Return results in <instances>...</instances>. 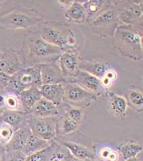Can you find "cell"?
Segmentation results:
<instances>
[{
  "mask_svg": "<svg viewBox=\"0 0 143 161\" xmlns=\"http://www.w3.org/2000/svg\"><path fill=\"white\" fill-rule=\"evenodd\" d=\"M17 51L19 59L25 68L56 61L64 52L29 30L24 35Z\"/></svg>",
  "mask_w": 143,
  "mask_h": 161,
  "instance_id": "1",
  "label": "cell"
},
{
  "mask_svg": "<svg viewBox=\"0 0 143 161\" xmlns=\"http://www.w3.org/2000/svg\"><path fill=\"white\" fill-rule=\"evenodd\" d=\"M143 28L120 25L112 38V45L121 55L134 61L143 60Z\"/></svg>",
  "mask_w": 143,
  "mask_h": 161,
  "instance_id": "2",
  "label": "cell"
},
{
  "mask_svg": "<svg viewBox=\"0 0 143 161\" xmlns=\"http://www.w3.org/2000/svg\"><path fill=\"white\" fill-rule=\"evenodd\" d=\"M29 30L35 32L44 40L66 51L77 49V37L69 25L63 22L43 21Z\"/></svg>",
  "mask_w": 143,
  "mask_h": 161,
  "instance_id": "3",
  "label": "cell"
},
{
  "mask_svg": "<svg viewBox=\"0 0 143 161\" xmlns=\"http://www.w3.org/2000/svg\"><path fill=\"white\" fill-rule=\"evenodd\" d=\"M46 17L36 9L24 8L19 4L6 15L0 17V29H31Z\"/></svg>",
  "mask_w": 143,
  "mask_h": 161,
  "instance_id": "4",
  "label": "cell"
},
{
  "mask_svg": "<svg viewBox=\"0 0 143 161\" xmlns=\"http://www.w3.org/2000/svg\"><path fill=\"white\" fill-rule=\"evenodd\" d=\"M56 142L68 149L72 155L82 161H95V147L89 137L78 131L64 137H56Z\"/></svg>",
  "mask_w": 143,
  "mask_h": 161,
  "instance_id": "5",
  "label": "cell"
},
{
  "mask_svg": "<svg viewBox=\"0 0 143 161\" xmlns=\"http://www.w3.org/2000/svg\"><path fill=\"white\" fill-rule=\"evenodd\" d=\"M120 25L143 28V1H112Z\"/></svg>",
  "mask_w": 143,
  "mask_h": 161,
  "instance_id": "6",
  "label": "cell"
},
{
  "mask_svg": "<svg viewBox=\"0 0 143 161\" xmlns=\"http://www.w3.org/2000/svg\"><path fill=\"white\" fill-rule=\"evenodd\" d=\"M88 25L93 33L100 38L112 39L113 37L117 28L120 25V22L112 1L110 6Z\"/></svg>",
  "mask_w": 143,
  "mask_h": 161,
  "instance_id": "7",
  "label": "cell"
},
{
  "mask_svg": "<svg viewBox=\"0 0 143 161\" xmlns=\"http://www.w3.org/2000/svg\"><path fill=\"white\" fill-rule=\"evenodd\" d=\"M41 65L24 68L11 76L7 89L18 94L31 87H36L40 89L42 86Z\"/></svg>",
  "mask_w": 143,
  "mask_h": 161,
  "instance_id": "8",
  "label": "cell"
},
{
  "mask_svg": "<svg viewBox=\"0 0 143 161\" xmlns=\"http://www.w3.org/2000/svg\"><path fill=\"white\" fill-rule=\"evenodd\" d=\"M63 89V104L86 108L99 97L87 92L72 82L61 83Z\"/></svg>",
  "mask_w": 143,
  "mask_h": 161,
  "instance_id": "9",
  "label": "cell"
},
{
  "mask_svg": "<svg viewBox=\"0 0 143 161\" xmlns=\"http://www.w3.org/2000/svg\"><path fill=\"white\" fill-rule=\"evenodd\" d=\"M57 116L54 117H34L29 114L28 125L32 134L46 141H54L56 137Z\"/></svg>",
  "mask_w": 143,
  "mask_h": 161,
  "instance_id": "10",
  "label": "cell"
},
{
  "mask_svg": "<svg viewBox=\"0 0 143 161\" xmlns=\"http://www.w3.org/2000/svg\"><path fill=\"white\" fill-rule=\"evenodd\" d=\"M81 58L77 49L72 48L64 52L58 60L61 69L66 82H72L80 71L79 64Z\"/></svg>",
  "mask_w": 143,
  "mask_h": 161,
  "instance_id": "11",
  "label": "cell"
},
{
  "mask_svg": "<svg viewBox=\"0 0 143 161\" xmlns=\"http://www.w3.org/2000/svg\"><path fill=\"white\" fill-rule=\"evenodd\" d=\"M25 68L18 55V51L10 46L0 48V71L13 76Z\"/></svg>",
  "mask_w": 143,
  "mask_h": 161,
  "instance_id": "12",
  "label": "cell"
},
{
  "mask_svg": "<svg viewBox=\"0 0 143 161\" xmlns=\"http://www.w3.org/2000/svg\"><path fill=\"white\" fill-rule=\"evenodd\" d=\"M72 82L99 98L100 96L106 97L109 92V89L103 87L100 79L85 71L80 70L75 77H73Z\"/></svg>",
  "mask_w": 143,
  "mask_h": 161,
  "instance_id": "13",
  "label": "cell"
},
{
  "mask_svg": "<svg viewBox=\"0 0 143 161\" xmlns=\"http://www.w3.org/2000/svg\"><path fill=\"white\" fill-rule=\"evenodd\" d=\"M40 75L42 85L61 84L66 82L58 61L41 64Z\"/></svg>",
  "mask_w": 143,
  "mask_h": 161,
  "instance_id": "14",
  "label": "cell"
},
{
  "mask_svg": "<svg viewBox=\"0 0 143 161\" xmlns=\"http://www.w3.org/2000/svg\"><path fill=\"white\" fill-rule=\"evenodd\" d=\"M111 68L107 61L100 58L81 59L79 69L93 75L98 79H101L108 70Z\"/></svg>",
  "mask_w": 143,
  "mask_h": 161,
  "instance_id": "15",
  "label": "cell"
},
{
  "mask_svg": "<svg viewBox=\"0 0 143 161\" xmlns=\"http://www.w3.org/2000/svg\"><path fill=\"white\" fill-rule=\"evenodd\" d=\"M108 112L118 119L124 120L127 116L128 105L124 97L109 91L106 96Z\"/></svg>",
  "mask_w": 143,
  "mask_h": 161,
  "instance_id": "16",
  "label": "cell"
},
{
  "mask_svg": "<svg viewBox=\"0 0 143 161\" xmlns=\"http://www.w3.org/2000/svg\"><path fill=\"white\" fill-rule=\"evenodd\" d=\"M29 114L23 111H10L4 108L0 120L9 125L14 131L28 126Z\"/></svg>",
  "mask_w": 143,
  "mask_h": 161,
  "instance_id": "17",
  "label": "cell"
},
{
  "mask_svg": "<svg viewBox=\"0 0 143 161\" xmlns=\"http://www.w3.org/2000/svg\"><path fill=\"white\" fill-rule=\"evenodd\" d=\"M123 94L128 107L137 112H143V90L141 86L131 84L124 89Z\"/></svg>",
  "mask_w": 143,
  "mask_h": 161,
  "instance_id": "18",
  "label": "cell"
},
{
  "mask_svg": "<svg viewBox=\"0 0 143 161\" xmlns=\"http://www.w3.org/2000/svg\"><path fill=\"white\" fill-rule=\"evenodd\" d=\"M29 114L34 117L44 118L56 117L59 111L53 103L42 96L33 106Z\"/></svg>",
  "mask_w": 143,
  "mask_h": 161,
  "instance_id": "19",
  "label": "cell"
},
{
  "mask_svg": "<svg viewBox=\"0 0 143 161\" xmlns=\"http://www.w3.org/2000/svg\"><path fill=\"white\" fill-rule=\"evenodd\" d=\"M112 1L108 0H88L84 1L86 24L88 25L110 6Z\"/></svg>",
  "mask_w": 143,
  "mask_h": 161,
  "instance_id": "20",
  "label": "cell"
},
{
  "mask_svg": "<svg viewBox=\"0 0 143 161\" xmlns=\"http://www.w3.org/2000/svg\"><path fill=\"white\" fill-rule=\"evenodd\" d=\"M31 135V130L29 125L16 130L9 142L4 146L6 151H22L26 143Z\"/></svg>",
  "mask_w": 143,
  "mask_h": 161,
  "instance_id": "21",
  "label": "cell"
},
{
  "mask_svg": "<svg viewBox=\"0 0 143 161\" xmlns=\"http://www.w3.org/2000/svg\"><path fill=\"white\" fill-rule=\"evenodd\" d=\"M64 16L70 23L86 24V14L84 1H73L70 7L66 10Z\"/></svg>",
  "mask_w": 143,
  "mask_h": 161,
  "instance_id": "22",
  "label": "cell"
},
{
  "mask_svg": "<svg viewBox=\"0 0 143 161\" xmlns=\"http://www.w3.org/2000/svg\"><path fill=\"white\" fill-rule=\"evenodd\" d=\"M40 90L42 97L53 103L57 108L62 105L63 89L61 83L42 85Z\"/></svg>",
  "mask_w": 143,
  "mask_h": 161,
  "instance_id": "23",
  "label": "cell"
},
{
  "mask_svg": "<svg viewBox=\"0 0 143 161\" xmlns=\"http://www.w3.org/2000/svg\"><path fill=\"white\" fill-rule=\"evenodd\" d=\"M79 125L64 114H59L56 120V137L69 136L78 131Z\"/></svg>",
  "mask_w": 143,
  "mask_h": 161,
  "instance_id": "24",
  "label": "cell"
},
{
  "mask_svg": "<svg viewBox=\"0 0 143 161\" xmlns=\"http://www.w3.org/2000/svg\"><path fill=\"white\" fill-rule=\"evenodd\" d=\"M19 97L24 111L29 114L33 106L42 95L39 89L31 87L20 92Z\"/></svg>",
  "mask_w": 143,
  "mask_h": 161,
  "instance_id": "25",
  "label": "cell"
},
{
  "mask_svg": "<svg viewBox=\"0 0 143 161\" xmlns=\"http://www.w3.org/2000/svg\"><path fill=\"white\" fill-rule=\"evenodd\" d=\"M59 114H64L81 126L84 123L87 117L86 108L63 104L58 108Z\"/></svg>",
  "mask_w": 143,
  "mask_h": 161,
  "instance_id": "26",
  "label": "cell"
},
{
  "mask_svg": "<svg viewBox=\"0 0 143 161\" xmlns=\"http://www.w3.org/2000/svg\"><path fill=\"white\" fill-rule=\"evenodd\" d=\"M119 152L123 159L135 158L142 153L143 147L141 143L134 140H129L121 143L117 146Z\"/></svg>",
  "mask_w": 143,
  "mask_h": 161,
  "instance_id": "27",
  "label": "cell"
},
{
  "mask_svg": "<svg viewBox=\"0 0 143 161\" xmlns=\"http://www.w3.org/2000/svg\"><path fill=\"white\" fill-rule=\"evenodd\" d=\"M53 141H46L32 134L23 149L22 152L25 155L29 156L32 154L44 150L51 145Z\"/></svg>",
  "mask_w": 143,
  "mask_h": 161,
  "instance_id": "28",
  "label": "cell"
},
{
  "mask_svg": "<svg viewBox=\"0 0 143 161\" xmlns=\"http://www.w3.org/2000/svg\"><path fill=\"white\" fill-rule=\"evenodd\" d=\"M18 93L6 89L4 96V108L10 111H23Z\"/></svg>",
  "mask_w": 143,
  "mask_h": 161,
  "instance_id": "29",
  "label": "cell"
},
{
  "mask_svg": "<svg viewBox=\"0 0 143 161\" xmlns=\"http://www.w3.org/2000/svg\"><path fill=\"white\" fill-rule=\"evenodd\" d=\"M57 143L54 140L51 145L44 150L27 156L25 161H49L51 155L56 148Z\"/></svg>",
  "mask_w": 143,
  "mask_h": 161,
  "instance_id": "30",
  "label": "cell"
},
{
  "mask_svg": "<svg viewBox=\"0 0 143 161\" xmlns=\"http://www.w3.org/2000/svg\"><path fill=\"white\" fill-rule=\"evenodd\" d=\"M14 130L11 126L0 120V143L5 146L11 139Z\"/></svg>",
  "mask_w": 143,
  "mask_h": 161,
  "instance_id": "31",
  "label": "cell"
},
{
  "mask_svg": "<svg viewBox=\"0 0 143 161\" xmlns=\"http://www.w3.org/2000/svg\"><path fill=\"white\" fill-rule=\"evenodd\" d=\"M57 143L56 148L51 155L49 161H68L70 152L63 145L59 143Z\"/></svg>",
  "mask_w": 143,
  "mask_h": 161,
  "instance_id": "32",
  "label": "cell"
},
{
  "mask_svg": "<svg viewBox=\"0 0 143 161\" xmlns=\"http://www.w3.org/2000/svg\"><path fill=\"white\" fill-rule=\"evenodd\" d=\"M118 78V74L116 71L110 68L106 71L101 79H100V83L103 87L108 89L112 86V83Z\"/></svg>",
  "mask_w": 143,
  "mask_h": 161,
  "instance_id": "33",
  "label": "cell"
},
{
  "mask_svg": "<svg viewBox=\"0 0 143 161\" xmlns=\"http://www.w3.org/2000/svg\"><path fill=\"white\" fill-rule=\"evenodd\" d=\"M19 4L16 1H0V17L9 13Z\"/></svg>",
  "mask_w": 143,
  "mask_h": 161,
  "instance_id": "34",
  "label": "cell"
},
{
  "mask_svg": "<svg viewBox=\"0 0 143 161\" xmlns=\"http://www.w3.org/2000/svg\"><path fill=\"white\" fill-rule=\"evenodd\" d=\"M26 158L22 151H6L5 161H25Z\"/></svg>",
  "mask_w": 143,
  "mask_h": 161,
  "instance_id": "35",
  "label": "cell"
},
{
  "mask_svg": "<svg viewBox=\"0 0 143 161\" xmlns=\"http://www.w3.org/2000/svg\"><path fill=\"white\" fill-rule=\"evenodd\" d=\"M10 76L0 71V87L4 90H6L8 88Z\"/></svg>",
  "mask_w": 143,
  "mask_h": 161,
  "instance_id": "36",
  "label": "cell"
},
{
  "mask_svg": "<svg viewBox=\"0 0 143 161\" xmlns=\"http://www.w3.org/2000/svg\"><path fill=\"white\" fill-rule=\"evenodd\" d=\"M112 149L106 147L101 148L99 153V156L100 159L103 161H107L108 156L112 151Z\"/></svg>",
  "mask_w": 143,
  "mask_h": 161,
  "instance_id": "37",
  "label": "cell"
},
{
  "mask_svg": "<svg viewBox=\"0 0 143 161\" xmlns=\"http://www.w3.org/2000/svg\"><path fill=\"white\" fill-rule=\"evenodd\" d=\"M73 2V1H72V0H64V1L61 0V1H58V3L60 4V6L62 7V8L66 10L70 7Z\"/></svg>",
  "mask_w": 143,
  "mask_h": 161,
  "instance_id": "38",
  "label": "cell"
},
{
  "mask_svg": "<svg viewBox=\"0 0 143 161\" xmlns=\"http://www.w3.org/2000/svg\"><path fill=\"white\" fill-rule=\"evenodd\" d=\"M119 159V153L116 150L112 149L109 155L108 156L107 161H118Z\"/></svg>",
  "mask_w": 143,
  "mask_h": 161,
  "instance_id": "39",
  "label": "cell"
},
{
  "mask_svg": "<svg viewBox=\"0 0 143 161\" xmlns=\"http://www.w3.org/2000/svg\"><path fill=\"white\" fill-rule=\"evenodd\" d=\"M6 150L5 147L0 143V161L6 160Z\"/></svg>",
  "mask_w": 143,
  "mask_h": 161,
  "instance_id": "40",
  "label": "cell"
},
{
  "mask_svg": "<svg viewBox=\"0 0 143 161\" xmlns=\"http://www.w3.org/2000/svg\"><path fill=\"white\" fill-rule=\"evenodd\" d=\"M5 90L0 87V108H4V96Z\"/></svg>",
  "mask_w": 143,
  "mask_h": 161,
  "instance_id": "41",
  "label": "cell"
},
{
  "mask_svg": "<svg viewBox=\"0 0 143 161\" xmlns=\"http://www.w3.org/2000/svg\"><path fill=\"white\" fill-rule=\"evenodd\" d=\"M138 155L137 156H136V157H135V158H128V159H126L125 161H142V159H140V158H138Z\"/></svg>",
  "mask_w": 143,
  "mask_h": 161,
  "instance_id": "42",
  "label": "cell"
},
{
  "mask_svg": "<svg viewBox=\"0 0 143 161\" xmlns=\"http://www.w3.org/2000/svg\"><path fill=\"white\" fill-rule=\"evenodd\" d=\"M3 108H0V114H1V112H2V110H3Z\"/></svg>",
  "mask_w": 143,
  "mask_h": 161,
  "instance_id": "43",
  "label": "cell"
},
{
  "mask_svg": "<svg viewBox=\"0 0 143 161\" xmlns=\"http://www.w3.org/2000/svg\"></svg>",
  "mask_w": 143,
  "mask_h": 161,
  "instance_id": "44",
  "label": "cell"
},
{
  "mask_svg": "<svg viewBox=\"0 0 143 161\" xmlns=\"http://www.w3.org/2000/svg\"><path fill=\"white\" fill-rule=\"evenodd\" d=\"M0 48H1V47H0Z\"/></svg>",
  "mask_w": 143,
  "mask_h": 161,
  "instance_id": "45",
  "label": "cell"
}]
</instances>
